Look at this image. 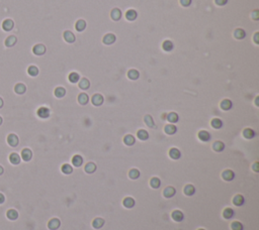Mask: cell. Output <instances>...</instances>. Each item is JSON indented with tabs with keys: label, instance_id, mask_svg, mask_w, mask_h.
I'll use <instances>...</instances> for the list:
<instances>
[{
	"label": "cell",
	"instance_id": "cell-1",
	"mask_svg": "<svg viewBox=\"0 0 259 230\" xmlns=\"http://www.w3.org/2000/svg\"><path fill=\"white\" fill-rule=\"evenodd\" d=\"M7 142H8V144L10 146H12V147H15V146L18 145V137H17L16 134L14 133H10L8 136H7Z\"/></svg>",
	"mask_w": 259,
	"mask_h": 230
},
{
	"label": "cell",
	"instance_id": "cell-2",
	"mask_svg": "<svg viewBox=\"0 0 259 230\" xmlns=\"http://www.w3.org/2000/svg\"><path fill=\"white\" fill-rule=\"evenodd\" d=\"M33 53H35V55H44V53H46V47H45L44 45H41V43H39V45H35V47H33Z\"/></svg>",
	"mask_w": 259,
	"mask_h": 230
},
{
	"label": "cell",
	"instance_id": "cell-3",
	"mask_svg": "<svg viewBox=\"0 0 259 230\" xmlns=\"http://www.w3.org/2000/svg\"><path fill=\"white\" fill-rule=\"evenodd\" d=\"M60 225H61L60 220L57 219V218L51 219L48 223V227H49V229H51V230H57L59 227H60Z\"/></svg>",
	"mask_w": 259,
	"mask_h": 230
},
{
	"label": "cell",
	"instance_id": "cell-4",
	"mask_svg": "<svg viewBox=\"0 0 259 230\" xmlns=\"http://www.w3.org/2000/svg\"><path fill=\"white\" fill-rule=\"evenodd\" d=\"M21 158H22L23 160L25 162H29V160H31L33 158V152L29 148H23L22 152H21Z\"/></svg>",
	"mask_w": 259,
	"mask_h": 230
},
{
	"label": "cell",
	"instance_id": "cell-5",
	"mask_svg": "<svg viewBox=\"0 0 259 230\" xmlns=\"http://www.w3.org/2000/svg\"><path fill=\"white\" fill-rule=\"evenodd\" d=\"M37 115L41 118H48L50 116V110L47 107H41L37 110Z\"/></svg>",
	"mask_w": 259,
	"mask_h": 230
},
{
	"label": "cell",
	"instance_id": "cell-6",
	"mask_svg": "<svg viewBox=\"0 0 259 230\" xmlns=\"http://www.w3.org/2000/svg\"><path fill=\"white\" fill-rule=\"evenodd\" d=\"M222 177H223V179H224L225 181H232V180L234 179V177H235V174H234L233 170H224V172H223Z\"/></svg>",
	"mask_w": 259,
	"mask_h": 230
},
{
	"label": "cell",
	"instance_id": "cell-7",
	"mask_svg": "<svg viewBox=\"0 0 259 230\" xmlns=\"http://www.w3.org/2000/svg\"><path fill=\"white\" fill-rule=\"evenodd\" d=\"M13 26H14V22L11 19H5L2 22V28L6 31L11 30L13 28Z\"/></svg>",
	"mask_w": 259,
	"mask_h": 230
},
{
	"label": "cell",
	"instance_id": "cell-8",
	"mask_svg": "<svg viewBox=\"0 0 259 230\" xmlns=\"http://www.w3.org/2000/svg\"><path fill=\"white\" fill-rule=\"evenodd\" d=\"M183 213L181 211H179V210H175V211L172 212V219L174 220V221L176 222H180L183 220Z\"/></svg>",
	"mask_w": 259,
	"mask_h": 230
},
{
	"label": "cell",
	"instance_id": "cell-9",
	"mask_svg": "<svg viewBox=\"0 0 259 230\" xmlns=\"http://www.w3.org/2000/svg\"><path fill=\"white\" fill-rule=\"evenodd\" d=\"M91 101H92V103H93V105H95V106H100V105L103 103V97H102L100 94H95V95H93Z\"/></svg>",
	"mask_w": 259,
	"mask_h": 230
},
{
	"label": "cell",
	"instance_id": "cell-10",
	"mask_svg": "<svg viewBox=\"0 0 259 230\" xmlns=\"http://www.w3.org/2000/svg\"><path fill=\"white\" fill-rule=\"evenodd\" d=\"M14 91L16 94H24L25 91H27V87H25L24 84H22V83H18V84H16L14 86Z\"/></svg>",
	"mask_w": 259,
	"mask_h": 230
},
{
	"label": "cell",
	"instance_id": "cell-11",
	"mask_svg": "<svg viewBox=\"0 0 259 230\" xmlns=\"http://www.w3.org/2000/svg\"><path fill=\"white\" fill-rule=\"evenodd\" d=\"M6 216L9 220H16L17 218H18V213H17L16 210L9 209L8 211L6 212Z\"/></svg>",
	"mask_w": 259,
	"mask_h": 230
},
{
	"label": "cell",
	"instance_id": "cell-12",
	"mask_svg": "<svg viewBox=\"0 0 259 230\" xmlns=\"http://www.w3.org/2000/svg\"><path fill=\"white\" fill-rule=\"evenodd\" d=\"M198 137L203 141H209L211 139V134L207 131H205V130H201V131L198 132Z\"/></svg>",
	"mask_w": 259,
	"mask_h": 230
},
{
	"label": "cell",
	"instance_id": "cell-13",
	"mask_svg": "<svg viewBox=\"0 0 259 230\" xmlns=\"http://www.w3.org/2000/svg\"><path fill=\"white\" fill-rule=\"evenodd\" d=\"M114 41H116V35L111 34V33H108V34H106L105 37H103V43H105V45H111V43H114Z\"/></svg>",
	"mask_w": 259,
	"mask_h": 230
},
{
	"label": "cell",
	"instance_id": "cell-14",
	"mask_svg": "<svg viewBox=\"0 0 259 230\" xmlns=\"http://www.w3.org/2000/svg\"><path fill=\"white\" fill-rule=\"evenodd\" d=\"M9 160L12 164H18L20 162V156L16 154V152H12L9 156Z\"/></svg>",
	"mask_w": 259,
	"mask_h": 230
},
{
	"label": "cell",
	"instance_id": "cell-15",
	"mask_svg": "<svg viewBox=\"0 0 259 230\" xmlns=\"http://www.w3.org/2000/svg\"><path fill=\"white\" fill-rule=\"evenodd\" d=\"M163 195L166 198H171L175 195V189L173 187H167L163 192Z\"/></svg>",
	"mask_w": 259,
	"mask_h": 230
},
{
	"label": "cell",
	"instance_id": "cell-16",
	"mask_svg": "<svg viewBox=\"0 0 259 230\" xmlns=\"http://www.w3.org/2000/svg\"><path fill=\"white\" fill-rule=\"evenodd\" d=\"M104 225V220L102 218H95L92 222V226H93L95 229H99L102 226Z\"/></svg>",
	"mask_w": 259,
	"mask_h": 230
},
{
	"label": "cell",
	"instance_id": "cell-17",
	"mask_svg": "<svg viewBox=\"0 0 259 230\" xmlns=\"http://www.w3.org/2000/svg\"><path fill=\"white\" fill-rule=\"evenodd\" d=\"M16 41H17L16 37H15L14 35H10V37H8L6 39H5V45L8 47H11L16 43Z\"/></svg>",
	"mask_w": 259,
	"mask_h": 230
},
{
	"label": "cell",
	"instance_id": "cell-18",
	"mask_svg": "<svg viewBox=\"0 0 259 230\" xmlns=\"http://www.w3.org/2000/svg\"><path fill=\"white\" fill-rule=\"evenodd\" d=\"M169 156H170V158H172L173 160H178V158H180L181 154H180V152L177 150V148L173 147V148H171V150H170Z\"/></svg>",
	"mask_w": 259,
	"mask_h": 230
},
{
	"label": "cell",
	"instance_id": "cell-19",
	"mask_svg": "<svg viewBox=\"0 0 259 230\" xmlns=\"http://www.w3.org/2000/svg\"><path fill=\"white\" fill-rule=\"evenodd\" d=\"M64 39H65V41H66L67 43H74L75 41V35L73 34V32L67 30V31H65L64 32Z\"/></svg>",
	"mask_w": 259,
	"mask_h": 230
},
{
	"label": "cell",
	"instance_id": "cell-20",
	"mask_svg": "<svg viewBox=\"0 0 259 230\" xmlns=\"http://www.w3.org/2000/svg\"><path fill=\"white\" fill-rule=\"evenodd\" d=\"M124 206L126 208H133L135 206V200L132 197H126L124 200Z\"/></svg>",
	"mask_w": 259,
	"mask_h": 230
},
{
	"label": "cell",
	"instance_id": "cell-21",
	"mask_svg": "<svg viewBox=\"0 0 259 230\" xmlns=\"http://www.w3.org/2000/svg\"><path fill=\"white\" fill-rule=\"evenodd\" d=\"M221 108L224 109V110H230L232 108V102H231V100H229V99L223 100L221 102Z\"/></svg>",
	"mask_w": 259,
	"mask_h": 230
},
{
	"label": "cell",
	"instance_id": "cell-22",
	"mask_svg": "<svg viewBox=\"0 0 259 230\" xmlns=\"http://www.w3.org/2000/svg\"><path fill=\"white\" fill-rule=\"evenodd\" d=\"M176 131H177L176 126L173 125V124H168V125L165 126V132L167 134H170V135H172V134H174Z\"/></svg>",
	"mask_w": 259,
	"mask_h": 230
},
{
	"label": "cell",
	"instance_id": "cell-23",
	"mask_svg": "<svg viewBox=\"0 0 259 230\" xmlns=\"http://www.w3.org/2000/svg\"><path fill=\"white\" fill-rule=\"evenodd\" d=\"M96 170V166L94 162H88L86 166H85V172H88V174H92Z\"/></svg>",
	"mask_w": 259,
	"mask_h": 230
},
{
	"label": "cell",
	"instance_id": "cell-24",
	"mask_svg": "<svg viewBox=\"0 0 259 230\" xmlns=\"http://www.w3.org/2000/svg\"><path fill=\"white\" fill-rule=\"evenodd\" d=\"M72 162H73V164H74L75 166H80L81 164H82V162H83L82 156H79V154L74 156H73V158H72Z\"/></svg>",
	"mask_w": 259,
	"mask_h": 230
},
{
	"label": "cell",
	"instance_id": "cell-25",
	"mask_svg": "<svg viewBox=\"0 0 259 230\" xmlns=\"http://www.w3.org/2000/svg\"><path fill=\"white\" fill-rule=\"evenodd\" d=\"M137 12H136L134 9H130V10L126 11V17L128 19V20H135L137 18Z\"/></svg>",
	"mask_w": 259,
	"mask_h": 230
},
{
	"label": "cell",
	"instance_id": "cell-26",
	"mask_svg": "<svg viewBox=\"0 0 259 230\" xmlns=\"http://www.w3.org/2000/svg\"><path fill=\"white\" fill-rule=\"evenodd\" d=\"M233 203L236 206H241L244 203V197L242 195H236L233 199Z\"/></svg>",
	"mask_w": 259,
	"mask_h": 230
},
{
	"label": "cell",
	"instance_id": "cell-27",
	"mask_svg": "<svg viewBox=\"0 0 259 230\" xmlns=\"http://www.w3.org/2000/svg\"><path fill=\"white\" fill-rule=\"evenodd\" d=\"M124 143L126 144V145H133L134 143H135V137H134L133 135H131V134H128V135L124 136Z\"/></svg>",
	"mask_w": 259,
	"mask_h": 230
},
{
	"label": "cell",
	"instance_id": "cell-28",
	"mask_svg": "<svg viewBox=\"0 0 259 230\" xmlns=\"http://www.w3.org/2000/svg\"><path fill=\"white\" fill-rule=\"evenodd\" d=\"M88 100H89V99H88L87 94H85V93H81V94L78 96V101H79V103H80L81 105L87 104Z\"/></svg>",
	"mask_w": 259,
	"mask_h": 230
},
{
	"label": "cell",
	"instance_id": "cell-29",
	"mask_svg": "<svg viewBox=\"0 0 259 230\" xmlns=\"http://www.w3.org/2000/svg\"><path fill=\"white\" fill-rule=\"evenodd\" d=\"M195 193V189L192 185H187L184 188V194L187 196H192Z\"/></svg>",
	"mask_w": 259,
	"mask_h": 230
},
{
	"label": "cell",
	"instance_id": "cell-30",
	"mask_svg": "<svg viewBox=\"0 0 259 230\" xmlns=\"http://www.w3.org/2000/svg\"><path fill=\"white\" fill-rule=\"evenodd\" d=\"M243 135H244L246 138H248V139H250V138H253L255 136V132H254V130H252L251 128H246V129L243 131Z\"/></svg>",
	"mask_w": 259,
	"mask_h": 230
},
{
	"label": "cell",
	"instance_id": "cell-31",
	"mask_svg": "<svg viewBox=\"0 0 259 230\" xmlns=\"http://www.w3.org/2000/svg\"><path fill=\"white\" fill-rule=\"evenodd\" d=\"M167 119H168V121L171 122V123H175V122L178 121V115H177L175 112H171L168 114Z\"/></svg>",
	"mask_w": 259,
	"mask_h": 230
},
{
	"label": "cell",
	"instance_id": "cell-32",
	"mask_svg": "<svg viewBox=\"0 0 259 230\" xmlns=\"http://www.w3.org/2000/svg\"><path fill=\"white\" fill-rule=\"evenodd\" d=\"M137 134H138V137H139L141 140H146L149 138V133L144 129H140Z\"/></svg>",
	"mask_w": 259,
	"mask_h": 230
},
{
	"label": "cell",
	"instance_id": "cell-33",
	"mask_svg": "<svg viewBox=\"0 0 259 230\" xmlns=\"http://www.w3.org/2000/svg\"><path fill=\"white\" fill-rule=\"evenodd\" d=\"M120 17H122V12H120V10L118 8H114V10L111 11V18L114 19V20H118V19H120Z\"/></svg>",
	"mask_w": 259,
	"mask_h": 230
},
{
	"label": "cell",
	"instance_id": "cell-34",
	"mask_svg": "<svg viewBox=\"0 0 259 230\" xmlns=\"http://www.w3.org/2000/svg\"><path fill=\"white\" fill-rule=\"evenodd\" d=\"M234 35H235V37H236V39H244V37H245V35H246V32H245L243 29L237 28L236 30H235V32H234Z\"/></svg>",
	"mask_w": 259,
	"mask_h": 230
},
{
	"label": "cell",
	"instance_id": "cell-35",
	"mask_svg": "<svg viewBox=\"0 0 259 230\" xmlns=\"http://www.w3.org/2000/svg\"><path fill=\"white\" fill-rule=\"evenodd\" d=\"M89 86H90V83H89V81H88L87 79H85V78L81 79L80 83H79V87H80L81 89L86 90V89L89 88Z\"/></svg>",
	"mask_w": 259,
	"mask_h": 230
},
{
	"label": "cell",
	"instance_id": "cell-36",
	"mask_svg": "<svg viewBox=\"0 0 259 230\" xmlns=\"http://www.w3.org/2000/svg\"><path fill=\"white\" fill-rule=\"evenodd\" d=\"M235 212L233 209H231V208H227V209L224 210V213H223V215H224V217L226 218V219H231V218L234 216Z\"/></svg>",
	"mask_w": 259,
	"mask_h": 230
},
{
	"label": "cell",
	"instance_id": "cell-37",
	"mask_svg": "<svg viewBox=\"0 0 259 230\" xmlns=\"http://www.w3.org/2000/svg\"><path fill=\"white\" fill-rule=\"evenodd\" d=\"M213 148L215 150V152H222V150H224V148H225V144L223 143L222 141H215L213 145Z\"/></svg>",
	"mask_w": 259,
	"mask_h": 230
},
{
	"label": "cell",
	"instance_id": "cell-38",
	"mask_svg": "<svg viewBox=\"0 0 259 230\" xmlns=\"http://www.w3.org/2000/svg\"><path fill=\"white\" fill-rule=\"evenodd\" d=\"M211 126H213V128H215V129H219V128H221L223 126V122L221 119H219V118H215V119L211 120Z\"/></svg>",
	"mask_w": 259,
	"mask_h": 230
},
{
	"label": "cell",
	"instance_id": "cell-39",
	"mask_svg": "<svg viewBox=\"0 0 259 230\" xmlns=\"http://www.w3.org/2000/svg\"><path fill=\"white\" fill-rule=\"evenodd\" d=\"M65 94H66V90H65L63 87H58V88L55 90V95H56V97H58V98L64 97Z\"/></svg>",
	"mask_w": 259,
	"mask_h": 230
},
{
	"label": "cell",
	"instance_id": "cell-40",
	"mask_svg": "<svg viewBox=\"0 0 259 230\" xmlns=\"http://www.w3.org/2000/svg\"><path fill=\"white\" fill-rule=\"evenodd\" d=\"M128 78L132 79V80H137V79L139 78L140 74H139V72H138L137 70H134V69H133V70L128 71Z\"/></svg>",
	"mask_w": 259,
	"mask_h": 230
},
{
	"label": "cell",
	"instance_id": "cell-41",
	"mask_svg": "<svg viewBox=\"0 0 259 230\" xmlns=\"http://www.w3.org/2000/svg\"><path fill=\"white\" fill-rule=\"evenodd\" d=\"M150 185H151V187L154 188V189H158V188L160 187V185H161L160 179H158V178H152L151 182H150Z\"/></svg>",
	"mask_w": 259,
	"mask_h": 230
},
{
	"label": "cell",
	"instance_id": "cell-42",
	"mask_svg": "<svg viewBox=\"0 0 259 230\" xmlns=\"http://www.w3.org/2000/svg\"><path fill=\"white\" fill-rule=\"evenodd\" d=\"M27 73H29L31 76L35 77V76H37V74H39V69H37L35 66H31V67H29V69H27Z\"/></svg>",
	"mask_w": 259,
	"mask_h": 230
},
{
	"label": "cell",
	"instance_id": "cell-43",
	"mask_svg": "<svg viewBox=\"0 0 259 230\" xmlns=\"http://www.w3.org/2000/svg\"><path fill=\"white\" fill-rule=\"evenodd\" d=\"M85 27H86V22H85L84 20H82V19H80V20L77 21L76 23V29L78 31H82L85 29Z\"/></svg>",
	"mask_w": 259,
	"mask_h": 230
},
{
	"label": "cell",
	"instance_id": "cell-44",
	"mask_svg": "<svg viewBox=\"0 0 259 230\" xmlns=\"http://www.w3.org/2000/svg\"><path fill=\"white\" fill-rule=\"evenodd\" d=\"M128 176H130V178L133 180H136L138 179V178L140 177V172L138 170H136V168H133V170H130V172H128Z\"/></svg>",
	"mask_w": 259,
	"mask_h": 230
},
{
	"label": "cell",
	"instance_id": "cell-45",
	"mask_svg": "<svg viewBox=\"0 0 259 230\" xmlns=\"http://www.w3.org/2000/svg\"><path fill=\"white\" fill-rule=\"evenodd\" d=\"M69 80H70L71 83H77L79 80H80V77H79V75L77 74V73L73 72L69 75Z\"/></svg>",
	"mask_w": 259,
	"mask_h": 230
},
{
	"label": "cell",
	"instance_id": "cell-46",
	"mask_svg": "<svg viewBox=\"0 0 259 230\" xmlns=\"http://www.w3.org/2000/svg\"><path fill=\"white\" fill-rule=\"evenodd\" d=\"M72 170H73V168L70 164H65L62 166V172H64V174H66V175H70L71 172H72Z\"/></svg>",
	"mask_w": 259,
	"mask_h": 230
},
{
	"label": "cell",
	"instance_id": "cell-47",
	"mask_svg": "<svg viewBox=\"0 0 259 230\" xmlns=\"http://www.w3.org/2000/svg\"><path fill=\"white\" fill-rule=\"evenodd\" d=\"M163 49H164V51H172V49H173V43H172L170 41H165L163 43Z\"/></svg>",
	"mask_w": 259,
	"mask_h": 230
},
{
	"label": "cell",
	"instance_id": "cell-48",
	"mask_svg": "<svg viewBox=\"0 0 259 230\" xmlns=\"http://www.w3.org/2000/svg\"><path fill=\"white\" fill-rule=\"evenodd\" d=\"M232 230H243V225L239 221H234L231 224Z\"/></svg>",
	"mask_w": 259,
	"mask_h": 230
},
{
	"label": "cell",
	"instance_id": "cell-49",
	"mask_svg": "<svg viewBox=\"0 0 259 230\" xmlns=\"http://www.w3.org/2000/svg\"><path fill=\"white\" fill-rule=\"evenodd\" d=\"M145 122H146V124L149 126V127H153V126H155V123H154L153 118H152L150 115H146L145 116Z\"/></svg>",
	"mask_w": 259,
	"mask_h": 230
},
{
	"label": "cell",
	"instance_id": "cell-50",
	"mask_svg": "<svg viewBox=\"0 0 259 230\" xmlns=\"http://www.w3.org/2000/svg\"><path fill=\"white\" fill-rule=\"evenodd\" d=\"M180 2L183 6H189L191 3V0H180Z\"/></svg>",
	"mask_w": 259,
	"mask_h": 230
},
{
	"label": "cell",
	"instance_id": "cell-51",
	"mask_svg": "<svg viewBox=\"0 0 259 230\" xmlns=\"http://www.w3.org/2000/svg\"><path fill=\"white\" fill-rule=\"evenodd\" d=\"M227 2H228V0H215V3H217L218 5H221V6H222V5H225Z\"/></svg>",
	"mask_w": 259,
	"mask_h": 230
},
{
	"label": "cell",
	"instance_id": "cell-52",
	"mask_svg": "<svg viewBox=\"0 0 259 230\" xmlns=\"http://www.w3.org/2000/svg\"><path fill=\"white\" fill-rule=\"evenodd\" d=\"M258 13H259V12H258V11H257V10H255L254 12L252 13V17L255 19V20H257V19L259 18V16H258Z\"/></svg>",
	"mask_w": 259,
	"mask_h": 230
},
{
	"label": "cell",
	"instance_id": "cell-53",
	"mask_svg": "<svg viewBox=\"0 0 259 230\" xmlns=\"http://www.w3.org/2000/svg\"><path fill=\"white\" fill-rule=\"evenodd\" d=\"M4 201H5V197H4V195L0 193V204H3V203H4Z\"/></svg>",
	"mask_w": 259,
	"mask_h": 230
},
{
	"label": "cell",
	"instance_id": "cell-54",
	"mask_svg": "<svg viewBox=\"0 0 259 230\" xmlns=\"http://www.w3.org/2000/svg\"><path fill=\"white\" fill-rule=\"evenodd\" d=\"M253 168H254V170L255 172H258V162H255L254 164V166H253Z\"/></svg>",
	"mask_w": 259,
	"mask_h": 230
},
{
	"label": "cell",
	"instance_id": "cell-55",
	"mask_svg": "<svg viewBox=\"0 0 259 230\" xmlns=\"http://www.w3.org/2000/svg\"><path fill=\"white\" fill-rule=\"evenodd\" d=\"M254 39H255V43H259V41H258V32H257L256 34H255V37H254Z\"/></svg>",
	"mask_w": 259,
	"mask_h": 230
},
{
	"label": "cell",
	"instance_id": "cell-56",
	"mask_svg": "<svg viewBox=\"0 0 259 230\" xmlns=\"http://www.w3.org/2000/svg\"><path fill=\"white\" fill-rule=\"evenodd\" d=\"M3 172H4V168H2V166H0V176L2 175V174H3Z\"/></svg>",
	"mask_w": 259,
	"mask_h": 230
},
{
	"label": "cell",
	"instance_id": "cell-57",
	"mask_svg": "<svg viewBox=\"0 0 259 230\" xmlns=\"http://www.w3.org/2000/svg\"><path fill=\"white\" fill-rule=\"evenodd\" d=\"M2 106H3V100H2V98L0 97V108H2Z\"/></svg>",
	"mask_w": 259,
	"mask_h": 230
},
{
	"label": "cell",
	"instance_id": "cell-58",
	"mask_svg": "<svg viewBox=\"0 0 259 230\" xmlns=\"http://www.w3.org/2000/svg\"><path fill=\"white\" fill-rule=\"evenodd\" d=\"M1 124H2V117L0 116V125H1Z\"/></svg>",
	"mask_w": 259,
	"mask_h": 230
},
{
	"label": "cell",
	"instance_id": "cell-59",
	"mask_svg": "<svg viewBox=\"0 0 259 230\" xmlns=\"http://www.w3.org/2000/svg\"><path fill=\"white\" fill-rule=\"evenodd\" d=\"M198 230H205V229H198Z\"/></svg>",
	"mask_w": 259,
	"mask_h": 230
}]
</instances>
